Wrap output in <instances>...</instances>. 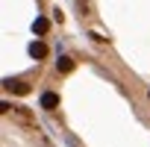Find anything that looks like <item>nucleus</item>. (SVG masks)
I'll return each instance as SVG.
<instances>
[{
	"label": "nucleus",
	"instance_id": "obj_2",
	"mask_svg": "<svg viewBox=\"0 0 150 147\" xmlns=\"http://www.w3.org/2000/svg\"><path fill=\"white\" fill-rule=\"evenodd\" d=\"M44 53H47V47H44L41 41H35V44H30V56H35V59H41Z\"/></svg>",
	"mask_w": 150,
	"mask_h": 147
},
{
	"label": "nucleus",
	"instance_id": "obj_1",
	"mask_svg": "<svg viewBox=\"0 0 150 147\" xmlns=\"http://www.w3.org/2000/svg\"><path fill=\"white\" fill-rule=\"evenodd\" d=\"M41 106H44V109H56V106H59V97H56L53 91H47V94L41 97Z\"/></svg>",
	"mask_w": 150,
	"mask_h": 147
},
{
	"label": "nucleus",
	"instance_id": "obj_3",
	"mask_svg": "<svg viewBox=\"0 0 150 147\" xmlns=\"http://www.w3.org/2000/svg\"><path fill=\"white\" fill-rule=\"evenodd\" d=\"M47 27H50V24H47L44 18H38V21L33 24V30H35V33H47Z\"/></svg>",
	"mask_w": 150,
	"mask_h": 147
},
{
	"label": "nucleus",
	"instance_id": "obj_4",
	"mask_svg": "<svg viewBox=\"0 0 150 147\" xmlns=\"http://www.w3.org/2000/svg\"><path fill=\"white\" fill-rule=\"evenodd\" d=\"M71 68H74V62H71L68 56H62V59H59V71H71Z\"/></svg>",
	"mask_w": 150,
	"mask_h": 147
}]
</instances>
